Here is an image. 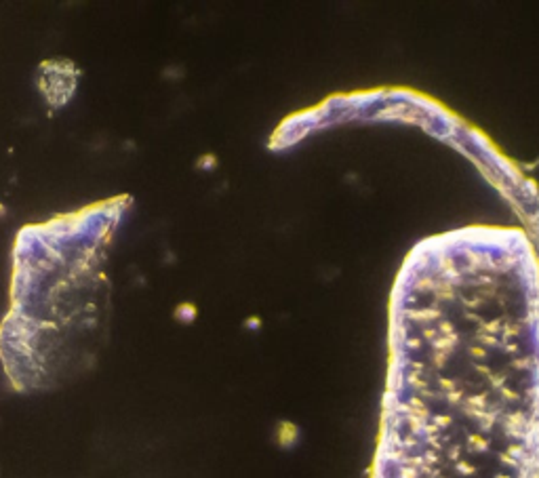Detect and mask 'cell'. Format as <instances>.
Segmentation results:
<instances>
[{
    "instance_id": "obj_2",
    "label": "cell",
    "mask_w": 539,
    "mask_h": 478,
    "mask_svg": "<svg viewBox=\"0 0 539 478\" xmlns=\"http://www.w3.org/2000/svg\"><path fill=\"white\" fill-rule=\"evenodd\" d=\"M5 215H7V207L0 202V217H5Z\"/></svg>"
},
{
    "instance_id": "obj_1",
    "label": "cell",
    "mask_w": 539,
    "mask_h": 478,
    "mask_svg": "<svg viewBox=\"0 0 539 478\" xmlns=\"http://www.w3.org/2000/svg\"><path fill=\"white\" fill-rule=\"evenodd\" d=\"M175 316H177L179 320H186V322H190L192 318H194V308H192L190 304L179 306V308L175 310Z\"/></svg>"
}]
</instances>
